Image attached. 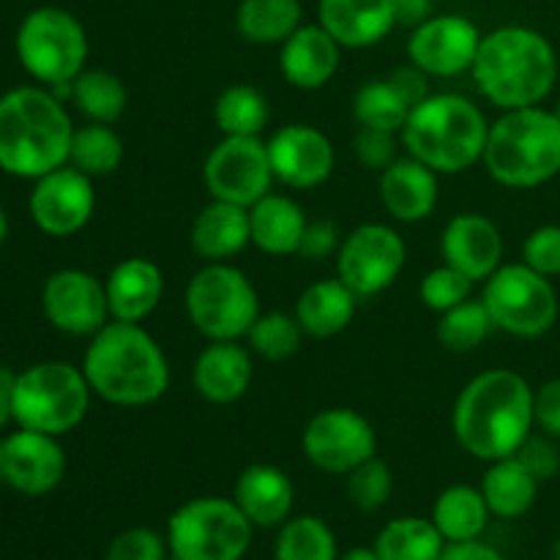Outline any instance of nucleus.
Instances as JSON below:
<instances>
[{"instance_id":"55","label":"nucleus","mask_w":560,"mask_h":560,"mask_svg":"<svg viewBox=\"0 0 560 560\" xmlns=\"http://www.w3.org/2000/svg\"><path fill=\"white\" fill-rule=\"evenodd\" d=\"M552 560H560V539L552 545Z\"/></svg>"},{"instance_id":"14","label":"nucleus","mask_w":560,"mask_h":560,"mask_svg":"<svg viewBox=\"0 0 560 560\" xmlns=\"http://www.w3.org/2000/svg\"><path fill=\"white\" fill-rule=\"evenodd\" d=\"M306 459L323 474L348 476L375 457L377 435L366 416L353 408H326L310 419L301 435Z\"/></svg>"},{"instance_id":"12","label":"nucleus","mask_w":560,"mask_h":560,"mask_svg":"<svg viewBox=\"0 0 560 560\" xmlns=\"http://www.w3.org/2000/svg\"><path fill=\"white\" fill-rule=\"evenodd\" d=\"M408 260L405 238L392 224L366 222L348 233L337 252V279L359 299H372L392 288Z\"/></svg>"},{"instance_id":"37","label":"nucleus","mask_w":560,"mask_h":560,"mask_svg":"<svg viewBox=\"0 0 560 560\" xmlns=\"http://www.w3.org/2000/svg\"><path fill=\"white\" fill-rule=\"evenodd\" d=\"M273 560H339L337 536L320 517H290L279 525Z\"/></svg>"},{"instance_id":"50","label":"nucleus","mask_w":560,"mask_h":560,"mask_svg":"<svg viewBox=\"0 0 560 560\" xmlns=\"http://www.w3.org/2000/svg\"><path fill=\"white\" fill-rule=\"evenodd\" d=\"M438 560H506L495 547L485 541H463V545H446L443 556Z\"/></svg>"},{"instance_id":"13","label":"nucleus","mask_w":560,"mask_h":560,"mask_svg":"<svg viewBox=\"0 0 560 560\" xmlns=\"http://www.w3.org/2000/svg\"><path fill=\"white\" fill-rule=\"evenodd\" d=\"M273 167L260 137H222L202 164V184L211 200L252 208L271 191Z\"/></svg>"},{"instance_id":"3","label":"nucleus","mask_w":560,"mask_h":560,"mask_svg":"<svg viewBox=\"0 0 560 560\" xmlns=\"http://www.w3.org/2000/svg\"><path fill=\"white\" fill-rule=\"evenodd\" d=\"M470 71L481 96L503 113L539 107L558 82V55L545 33L503 25L481 36Z\"/></svg>"},{"instance_id":"19","label":"nucleus","mask_w":560,"mask_h":560,"mask_svg":"<svg viewBox=\"0 0 560 560\" xmlns=\"http://www.w3.org/2000/svg\"><path fill=\"white\" fill-rule=\"evenodd\" d=\"M66 476V452L58 438L16 430L3 438V481L20 495L42 498L58 490Z\"/></svg>"},{"instance_id":"9","label":"nucleus","mask_w":560,"mask_h":560,"mask_svg":"<svg viewBox=\"0 0 560 560\" xmlns=\"http://www.w3.org/2000/svg\"><path fill=\"white\" fill-rule=\"evenodd\" d=\"M184 306L208 342H238L260 317L257 288L230 262H206L186 284Z\"/></svg>"},{"instance_id":"22","label":"nucleus","mask_w":560,"mask_h":560,"mask_svg":"<svg viewBox=\"0 0 560 560\" xmlns=\"http://www.w3.org/2000/svg\"><path fill=\"white\" fill-rule=\"evenodd\" d=\"M441 197L438 173L419 159H394L381 173V202L397 222H424L432 217Z\"/></svg>"},{"instance_id":"10","label":"nucleus","mask_w":560,"mask_h":560,"mask_svg":"<svg viewBox=\"0 0 560 560\" xmlns=\"http://www.w3.org/2000/svg\"><path fill=\"white\" fill-rule=\"evenodd\" d=\"M255 525L233 498H191L167 523V550L173 560H244Z\"/></svg>"},{"instance_id":"27","label":"nucleus","mask_w":560,"mask_h":560,"mask_svg":"<svg viewBox=\"0 0 560 560\" xmlns=\"http://www.w3.org/2000/svg\"><path fill=\"white\" fill-rule=\"evenodd\" d=\"M191 249L206 262H228L252 244L249 208L211 200L191 222Z\"/></svg>"},{"instance_id":"2","label":"nucleus","mask_w":560,"mask_h":560,"mask_svg":"<svg viewBox=\"0 0 560 560\" xmlns=\"http://www.w3.org/2000/svg\"><path fill=\"white\" fill-rule=\"evenodd\" d=\"M82 372L91 392L118 408H145L170 388L167 355L142 323L109 320L93 334Z\"/></svg>"},{"instance_id":"42","label":"nucleus","mask_w":560,"mask_h":560,"mask_svg":"<svg viewBox=\"0 0 560 560\" xmlns=\"http://www.w3.org/2000/svg\"><path fill=\"white\" fill-rule=\"evenodd\" d=\"M394 492V476L377 454L348 474V498L359 512H377Z\"/></svg>"},{"instance_id":"43","label":"nucleus","mask_w":560,"mask_h":560,"mask_svg":"<svg viewBox=\"0 0 560 560\" xmlns=\"http://www.w3.org/2000/svg\"><path fill=\"white\" fill-rule=\"evenodd\" d=\"M167 539L151 528L120 530L107 547L104 560H167Z\"/></svg>"},{"instance_id":"29","label":"nucleus","mask_w":560,"mask_h":560,"mask_svg":"<svg viewBox=\"0 0 560 560\" xmlns=\"http://www.w3.org/2000/svg\"><path fill=\"white\" fill-rule=\"evenodd\" d=\"M359 295L342 279H320L310 284L295 301V320L304 328L306 337L328 339L342 334L353 323Z\"/></svg>"},{"instance_id":"24","label":"nucleus","mask_w":560,"mask_h":560,"mask_svg":"<svg viewBox=\"0 0 560 560\" xmlns=\"http://www.w3.org/2000/svg\"><path fill=\"white\" fill-rule=\"evenodd\" d=\"M255 364L252 353L238 342H211L200 350L191 366L197 394L211 405H233L249 392Z\"/></svg>"},{"instance_id":"17","label":"nucleus","mask_w":560,"mask_h":560,"mask_svg":"<svg viewBox=\"0 0 560 560\" xmlns=\"http://www.w3.org/2000/svg\"><path fill=\"white\" fill-rule=\"evenodd\" d=\"M485 33L463 14H432L413 27L408 60L430 77H457L474 69Z\"/></svg>"},{"instance_id":"54","label":"nucleus","mask_w":560,"mask_h":560,"mask_svg":"<svg viewBox=\"0 0 560 560\" xmlns=\"http://www.w3.org/2000/svg\"><path fill=\"white\" fill-rule=\"evenodd\" d=\"M5 238H9V213H5L3 202H0V246L5 244Z\"/></svg>"},{"instance_id":"56","label":"nucleus","mask_w":560,"mask_h":560,"mask_svg":"<svg viewBox=\"0 0 560 560\" xmlns=\"http://www.w3.org/2000/svg\"><path fill=\"white\" fill-rule=\"evenodd\" d=\"M0 481H3V441H0Z\"/></svg>"},{"instance_id":"36","label":"nucleus","mask_w":560,"mask_h":560,"mask_svg":"<svg viewBox=\"0 0 560 560\" xmlns=\"http://www.w3.org/2000/svg\"><path fill=\"white\" fill-rule=\"evenodd\" d=\"M271 109L266 96L252 85H230L213 104V120L224 137H260Z\"/></svg>"},{"instance_id":"4","label":"nucleus","mask_w":560,"mask_h":560,"mask_svg":"<svg viewBox=\"0 0 560 560\" xmlns=\"http://www.w3.org/2000/svg\"><path fill=\"white\" fill-rule=\"evenodd\" d=\"M74 124L55 91L22 85L0 96V170L36 180L69 164Z\"/></svg>"},{"instance_id":"18","label":"nucleus","mask_w":560,"mask_h":560,"mask_svg":"<svg viewBox=\"0 0 560 560\" xmlns=\"http://www.w3.org/2000/svg\"><path fill=\"white\" fill-rule=\"evenodd\" d=\"M268 145L273 178L290 189H317L326 184L337 164L334 142L326 131L306 124H288L273 131Z\"/></svg>"},{"instance_id":"35","label":"nucleus","mask_w":560,"mask_h":560,"mask_svg":"<svg viewBox=\"0 0 560 560\" xmlns=\"http://www.w3.org/2000/svg\"><path fill=\"white\" fill-rule=\"evenodd\" d=\"M126 148L118 131L109 124H91L77 126L71 137L69 164L91 178H104L113 175L124 164Z\"/></svg>"},{"instance_id":"28","label":"nucleus","mask_w":560,"mask_h":560,"mask_svg":"<svg viewBox=\"0 0 560 560\" xmlns=\"http://www.w3.org/2000/svg\"><path fill=\"white\" fill-rule=\"evenodd\" d=\"M306 224H310V219H306L304 208L288 195L268 191L262 200H257L249 208L252 244L266 255H299Z\"/></svg>"},{"instance_id":"39","label":"nucleus","mask_w":560,"mask_h":560,"mask_svg":"<svg viewBox=\"0 0 560 560\" xmlns=\"http://www.w3.org/2000/svg\"><path fill=\"white\" fill-rule=\"evenodd\" d=\"M492 328H495V323H492L485 301L468 299L454 310L443 312L441 320H438V339L452 353H470L487 342Z\"/></svg>"},{"instance_id":"38","label":"nucleus","mask_w":560,"mask_h":560,"mask_svg":"<svg viewBox=\"0 0 560 560\" xmlns=\"http://www.w3.org/2000/svg\"><path fill=\"white\" fill-rule=\"evenodd\" d=\"M410 102L397 91L392 80H372L359 88L353 98V115L359 126L364 129H381V131H402L405 120L410 115Z\"/></svg>"},{"instance_id":"48","label":"nucleus","mask_w":560,"mask_h":560,"mask_svg":"<svg viewBox=\"0 0 560 560\" xmlns=\"http://www.w3.org/2000/svg\"><path fill=\"white\" fill-rule=\"evenodd\" d=\"M339 244H342V238H339L337 224L328 222V219H320V222L306 224L299 255L306 257V260H326V257L337 255Z\"/></svg>"},{"instance_id":"57","label":"nucleus","mask_w":560,"mask_h":560,"mask_svg":"<svg viewBox=\"0 0 560 560\" xmlns=\"http://www.w3.org/2000/svg\"><path fill=\"white\" fill-rule=\"evenodd\" d=\"M552 113H556L558 120H560V98H558V104H556V109H552Z\"/></svg>"},{"instance_id":"45","label":"nucleus","mask_w":560,"mask_h":560,"mask_svg":"<svg viewBox=\"0 0 560 560\" xmlns=\"http://www.w3.org/2000/svg\"><path fill=\"white\" fill-rule=\"evenodd\" d=\"M355 156L364 167L370 170H386L388 164L397 159V142H394L392 131H381V129H364L355 135Z\"/></svg>"},{"instance_id":"30","label":"nucleus","mask_w":560,"mask_h":560,"mask_svg":"<svg viewBox=\"0 0 560 560\" xmlns=\"http://www.w3.org/2000/svg\"><path fill=\"white\" fill-rule=\"evenodd\" d=\"M541 481L530 474L520 457L495 459L481 479V495L492 517L517 520L534 509Z\"/></svg>"},{"instance_id":"5","label":"nucleus","mask_w":560,"mask_h":560,"mask_svg":"<svg viewBox=\"0 0 560 560\" xmlns=\"http://www.w3.org/2000/svg\"><path fill=\"white\" fill-rule=\"evenodd\" d=\"M487 135L490 124L485 113L457 93H430L410 109L399 131L408 156L419 159L438 175L465 173L479 164Z\"/></svg>"},{"instance_id":"23","label":"nucleus","mask_w":560,"mask_h":560,"mask_svg":"<svg viewBox=\"0 0 560 560\" xmlns=\"http://www.w3.org/2000/svg\"><path fill=\"white\" fill-rule=\"evenodd\" d=\"M317 22L342 49H364L392 33L397 9L394 0H317Z\"/></svg>"},{"instance_id":"11","label":"nucleus","mask_w":560,"mask_h":560,"mask_svg":"<svg viewBox=\"0 0 560 560\" xmlns=\"http://www.w3.org/2000/svg\"><path fill=\"white\" fill-rule=\"evenodd\" d=\"M481 284V301L492 323L509 337L536 339L556 326L558 293L545 273L534 271L525 262H503Z\"/></svg>"},{"instance_id":"49","label":"nucleus","mask_w":560,"mask_h":560,"mask_svg":"<svg viewBox=\"0 0 560 560\" xmlns=\"http://www.w3.org/2000/svg\"><path fill=\"white\" fill-rule=\"evenodd\" d=\"M388 80H392L394 85H397V91L408 98L410 107H416V104L424 102V98L430 96V74H424V71H421L419 66L410 63V60L408 66L394 69L392 74H388Z\"/></svg>"},{"instance_id":"44","label":"nucleus","mask_w":560,"mask_h":560,"mask_svg":"<svg viewBox=\"0 0 560 560\" xmlns=\"http://www.w3.org/2000/svg\"><path fill=\"white\" fill-rule=\"evenodd\" d=\"M523 262L545 277H560V224H541L525 238Z\"/></svg>"},{"instance_id":"53","label":"nucleus","mask_w":560,"mask_h":560,"mask_svg":"<svg viewBox=\"0 0 560 560\" xmlns=\"http://www.w3.org/2000/svg\"><path fill=\"white\" fill-rule=\"evenodd\" d=\"M339 560H381L377 558L375 547H350L348 552H342Z\"/></svg>"},{"instance_id":"47","label":"nucleus","mask_w":560,"mask_h":560,"mask_svg":"<svg viewBox=\"0 0 560 560\" xmlns=\"http://www.w3.org/2000/svg\"><path fill=\"white\" fill-rule=\"evenodd\" d=\"M534 424L541 435L558 441L560 438V377L534 388Z\"/></svg>"},{"instance_id":"21","label":"nucleus","mask_w":560,"mask_h":560,"mask_svg":"<svg viewBox=\"0 0 560 560\" xmlns=\"http://www.w3.org/2000/svg\"><path fill=\"white\" fill-rule=\"evenodd\" d=\"M279 71L299 91H317L328 85L339 69L342 44L320 25H301L284 44H279Z\"/></svg>"},{"instance_id":"6","label":"nucleus","mask_w":560,"mask_h":560,"mask_svg":"<svg viewBox=\"0 0 560 560\" xmlns=\"http://www.w3.org/2000/svg\"><path fill=\"white\" fill-rule=\"evenodd\" d=\"M490 178L509 189H536L560 173V120L552 109H506L490 124L485 159Z\"/></svg>"},{"instance_id":"31","label":"nucleus","mask_w":560,"mask_h":560,"mask_svg":"<svg viewBox=\"0 0 560 560\" xmlns=\"http://www.w3.org/2000/svg\"><path fill=\"white\" fill-rule=\"evenodd\" d=\"M490 506L479 487L452 485L435 498L430 520L441 530L446 545H463V541H479L490 525Z\"/></svg>"},{"instance_id":"40","label":"nucleus","mask_w":560,"mask_h":560,"mask_svg":"<svg viewBox=\"0 0 560 560\" xmlns=\"http://www.w3.org/2000/svg\"><path fill=\"white\" fill-rule=\"evenodd\" d=\"M246 339H249L252 353H257L260 359L284 361L299 353L304 328L299 326L295 315H284V312H266L262 315L260 312Z\"/></svg>"},{"instance_id":"46","label":"nucleus","mask_w":560,"mask_h":560,"mask_svg":"<svg viewBox=\"0 0 560 560\" xmlns=\"http://www.w3.org/2000/svg\"><path fill=\"white\" fill-rule=\"evenodd\" d=\"M514 457L523 459L525 468H528L539 481H550L560 474V452L556 443H552V438L547 435L545 438L530 435Z\"/></svg>"},{"instance_id":"7","label":"nucleus","mask_w":560,"mask_h":560,"mask_svg":"<svg viewBox=\"0 0 560 560\" xmlns=\"http://www.w3.org/2000/svg\"><path fill=\"white\" fill-rule=\"evenodd\" d=\"M22 69L49 91L69 96V85L85 71L88 33L71 11L42 5L22 16L14 38Z\"/></svg>"},{"instance_id":"20","label":"nucleus","mask_w":560,"mask_h":560,"mask_svg":"<svg viewBox=\"0 0 560 560\" xmlns=\"http://www.w3.org/2000/svg\"><path fill=\"white\" fill-rule=\"evenodd\" d=\"M441 255L446 266L479 284L503 266V235L485 213H457L441 233Z\"/></svg>"},{"instance_id":"51","label":"nucleus","mask_w":560,"mask_h":560,"mask_svg":"<svg viewBox=\"0 0 560 560\" xmlns=\"http://www.w3.org/2000/svg\"><path fill=\"white\" fill-rule=\"evenodd\" d=\"M394 9H397V25L416 27L432 16V0H394Z\"/></svg>"},{"instance_id":"52","label":"nucleus","mask_w":560,"mask_h":560,"mask_svg":"<svg viewBox=\"0 0 560 560\" xmlns=\"http://www.w3.org/2000/svg\"><path fill=\"white\" fill-rule=\"evenodd\" d=\"M14 381L16 372L0 366V430L14 421Z\"/></svg>"},{"instance_id":"32","label":"nucleus","mask_w":560,"mask_h":560,"mask_svg":"<svg viewBox=\"0 0 560 560\" xmlns=\"http://www.w3.org/2000/svg\"><path fill=\"white\" fill-rule=\"evenodd\" d=\"M301 0H241L235 11V27L249 44L273 47L284 44L304 25Z\"/></svg>"},{"instance_id":"8","label":"nucleus","mask_w":560,"mask_h":560,"mask_svg":"<svg viewBox=\"0 0 560 560\" xmlns=\"http://www.w3.org/2000/svg\"><path fill=\"white\" fill-rule=\"evenodd\" d=\"M91 397L82 366L69 361H38L16 372L14 424L60 438L85 421Z\"/></svg>"},{"instance_id":"33","label":"nucleus","mask_w":560,"mask_h":560,"mask_svg":"<svg viewBox=\"0 0 560 560\" xmlns=\"http://www.w3.org/2000/svg\"><path fill=\"white\" fill-rule=\"evenodd\" d=\"M372 547L381 560H438L446 550V539L432 520L397 517L383 525Z\"/></svg>"},{"instance_id":"41","label":"nucleus","mask_w":560,"mask_h":560,"mask_svg":"<svg viewBox=\"0 0 560 560\" xmlns=\"http://www.w3.org/2000/svg\"><path fill=\"white\" fill-rule=\"evenodd\" d=\"M474 279L465 277L463 271H457V268L443 262V266L432 268V271H427L424 277H421L419 299L427 310L443 315V312L454 310V306H459L463 301L474 299Z\"/></svg>"},{"instance_id":"1","label":"nucleus","mask_w":560,"mask_h":560,"mask_svg":"<svg viewBox=\"0 0 560 560\" xmlns=\"http://www.w3.org/2000/svg\"><path fill=\"white\" fill-rule=\"evenodd\" d=\"M534 388L514 370H487L468 381L452 410V432L465 454L495 463L514 457L534 435Z\"/></svg>"},{"instance_id":"26","label":"nucleus","mask_w":560,"mask_h":560,"mask_svg":"<svg viewBox=\"0 0 560 560\" xmlns=\"http://www.w3.org/2000/svg\"><path fill=\"white\" fill-rule=\"evenodd\" d=\"M104 288H107V304L113 320L142 323L162 304V268L148 260V257H126L109 271Z\"/></svg>"},{"instance_id":"25","label":"nucleus","mask_w":560,"mask_h":560,"mask_svg":"<svg viewBox=\"0 0 560 560\" xmlns=\"http://www.w3.org/2000/svg\"><path fill=\"white\" fill-rule=\"evenodd\" d=\"M235 506L255 528H279L293 514L295 487L277 465H249L233 487Z\"/></svg>"},{"instance_id":"16","label":"nucleus","mask_w":560,"mask_h":560,"mask_svg":"<svg viewBox=\"0 0 560 560\" xmlns=\"http://www.w3.org/2000/svg\"><path fill=\"white\" fill-rule=\"evenodd\" d=\"M42 310L49 326L69 337H93L113 320L107 288L82 268H60L49 273L42 288Z\"/></svg>"},{"instance_id":"15","label":"nucleus","mask_w":560,"mask_h":560,"mask_svg":"<svg viewBox=\"0 0 560 560\" xmlns=\"http://www.w3.org/2000/svg\"><path fill=\"white\" fill-rule=\"evenodd\" d=\"M27 211L33 224L49 238H71L88 228L96 211V191L91 175L71 164L33 180Z\"/></svg>"},{"instance_id":"34","label":"nucleus","mask_w":560,"mask_h":560,"mask_svg":"<svg viewBox=\"0 0 560 560\" xmlns=\"http://www.w3.org/2000/svg\"><path fill=\"white\" fill-rule=\"evenodd\" d=\"M69 98L80 115H85L91 124H109L124 118L129 107V91L124 80L113 71L85 69L69 85Z\"/></svg>"}]
</instances>
